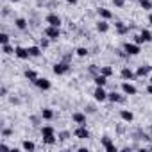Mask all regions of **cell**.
<instances>
[{"instance_id":"6da1fadb","label":"cell","mask_w":152,"mask_h":152,"mask_svg":"<svg viewBox=\"0 0 152 152\" xmlns=\"http://www.w3.org/2000/svg\"><path fill=\"white\" fill-rule=\"evenodd\" d=\"M41 136H43V143H47V145H54V143L57 141V138H56V129H54L52 125L41 127Z\"/></svg>"},{"instance_id":"7a4b0ae2","label":"cell","mask_w":152,"mask_h":152,"mask_svg":"<svg viewBox=\"0 0 152 152\" xmlns=\"http://www.w3.org/2000/svg\"><path fill=\"white\" fill-rule=\"evenodd\" d=\"M43 34H45L48 39H52V41H56V39L61 38V31H59V27H54V25H47L45 31H43Z\"/></svg>"},{"instance_id":"3957f363","label":"cell","mask_w":152,"mask_h":152,"mask_svg":"<svg viewBox=\"0 0 152 152\" xmlns=\"http://www.w3.org/2000/svg\"><path fill=\"white\" fill-rule=\"evenodd\" d=\"M52 72H54L56 75H64V73H68V72H70V63H66V61L56 63V64H54V68H52Z\"/></svg>"},{"instance_id":"277c9868","label":"cell","mask_w":152,"mask_h":152,"mask_svg":"<svg viewBox=\"0 0 152 152\" xmlns=\"http://www.w3.org/2000/svg\"><path fill=\"white\" fill-rule=\"evenodd\" d=\"M32 84H34L38 90H41V91H47V90H50V88H52V83H50L48 79H45V77H38Z\"/></svg>"},{"instance_id":"5b68a950","label":"cell","mask_w":152,"mask_h":152,"mask_svg":"<svg viewBox=\"0 0 152 152\" xmlns=\"http://www.w3.org/2000/svg\"><path fill=\"white\" fill-rule=\"evenodd\" d=\"M120 88H122V93H124V95H129V97H132V95H136V93H138L136 86H134L132 83H129V81H124Z\"/></svg>"},{"instance_id":"8992f818","label":"cell","mask_w":152,"mask_h":152,"mask_svg":"<svg viewBox=\"0 0 152 152\" xmlns=\"http://www.w3.org/2000/svg\"><path fill=\"white\" fill-rule=\"evenodd\" d=\"M124 50H125L129 56H138V54L141 52L140 45H138V43H134V41H132V43H129V41H127V43H124Z\"/></svg>"},{"instance_id":"52a82bcc","label":"cell","mask_w":152,"mask_h":152,"mask_svg":"<svg viewBox=\"0 0 152 152\" xmlns=\"http://www.w3.org/2000/svg\"><path fill=\"white\" fill-rule=\"evenodd\" d=\"M93 99H95L97 102H106V100H107V91L104 90V86H97V88H95Z\"/></svg>"},{"instance_id":"ba28073f","label":"cell","mask_w":152,"mask_h":152,"mask_svg":"<svg viewBox=\"0 0 152 152\" xmlns=\"http://www.w3.org/2000/svg\"><path fill=\"white\" fill-rule=\"evenodd\" d=\"M100 143H102V147H104L107 152H116V150H118V147L113 143V140H111L109 136H102V138H100Z\"/></svg>"},{"instance_id":"9c48e42d","label":"cell","mask_w":152,"mask_h":152,"mask_svg":"<svg viewBox=\"0 0 152 152\" xmlns=\"http://www.w3.org/2000/svg\"><path fill=\"white\" fill-rule=\"evenodd\" d=\"M73 136L77 140H88L90 138V131L86 129V125H79L77 129L73 131Z\"/></svg>"},{"instance_id":"30bf717a","label":"cell","mask_w":152,"mask_h":152,"mask_svg":"<svg viewBox=\"0 0 152 152\" xmlns=\"http://www.w3.org/2000/svg\"><path fill=\"white\" fill-rule=\"evenodd\" d=\"M45 22H47L48 25H54V27H61V23H63L61 16H59V15H56V13H50V15H47Z\"/></svg>"},{"instance_id":"8fae6325","label":"cell","mask_w":152,"mask_h":152,"mask_svg":"<svg viewBox=\"0 0 152 152\" xmlns=\"http://www.w3.org/2000/svg\"><path fill=\"white\" fill-rule=\"evenodd\" d=\"M107 100L113 102V104H124L125 102V95H122L118 91H111V93H107Z\"/></svg>"},{"instance_id":"7c38bea8","label":"cell","mask_w":152,"mask_h":152,"mask_svg":"<svg viewBox=\"0 0 152 152\" xmlns=\"http://www.w3.org/2000/svg\"><path fill=\"white\" fill-rule=\"evenodd\" d=\"M120 75H122L124 81H132V79H136V72H132L129 66H124V68L120 70Z\"/></svg>"},{"instance_id":"4fadbf2b","label":"cell","mask_w":152,"mask_h":152,"mask_svg":"<svg viewBox=\"0 0 152 152\" xmlns=\"http://www.w3.org/2000/svg\"><path fill=\"white\" fill-rule=\"evenodd\" d=\"M72 120H73V124H77V125H86V113L75 111V113L72 115Z\"/></svg>"},{"instance_id":"5bb4252c","label":"cell","mask_w":152,"mask_h":152,"mask_svg":"<svg viewBox=\"0 0 152 152\" xmlns=\"http://www.w3.org/2000/svg\"><path fill=\"white\" fill-rule=\"evenodd\" d=\"M129 25L127 23H124V22H115V31H116V34H120V36H125V34H129Z\"/></svg>"},{"instance_id":"9a60e30c","label":"cell","mask_w":152,"mask_h":152,"mask_svg":"<svg viewBox=\"0 0 152 152\" xmlns=\"http://www.w3.org/2000/svg\"><path fill=\"white\" fill-rule=\"evenodd\" d=\"M15 56H16L18 59H22V61H25V59H29V57H31V56H29V50H27V48H23V47H16Z\"/></svg>"},{"instance_id":"2e32d148","label":"cell","mask_w":152,"mask_h":152,"mask_svg":"<svg viewBox=\"0 0 152 152\" xmlns=\"http://www.w3.org/2000/svg\"><path fill=\"white\" fill-rule=\"evenodd\" d=\"M97 13H99V16H100L102 20H107V22H109V20L113 18V13H111L109 9H106V7H99Z\"/></svg>"},{"instance_id":"e0dca14e","label":"cell","mask_w":152,"mask_h":152,"mask_svg":"<svg viewBox=\"0 0 152 152\" xmlns=\"http://www.w3.org/2000/svg\"><path fill=\"white\" fill-rule=\"evenodd\" d=\"M120 118H122L124 122L131 124V122L134 120V115H132V111H129V109H122V111H120Z\"/></svg>"},{"instance_id":"ac0fdd59","label":"cell","mask_w":152,"mask_h":152,"mask_svg":"<svg viewBox=\"0 0 152 152\" xmlns=\"http://www.w3.org/2000/svg\"><path fill=\"white\" fill-rule=\"evenodd\" d=\"M148 72H152V68L147 66V64H145V66L141 64V66H138V70H136V77H147Z\"/></svg>"},{"instance_id":"d6986e66","label":"cell","mask_w":152,"mask_h":152,"mask_svg":"<svg viewBox=\"0 0 152 152\" xmlns=\"http://www.w3.org/2000/svg\"><path fill=\"white\" fill-rule=\"evenodd\" d=\"M107 79H109V77L99 73V75H95V77H93V83H95V86H106V84H107Z\"/></svg>"},{"instance_id":"ffe728a7","label":"cell","mask_w":152,"mask_h":152,"mask_svg":"<svg viewBox=\"0 0 152 152\" xmlns=\"http://www.w3.org/2000/svg\"><path fill=\"white\" fill-rule=\"evenodd\" d=\"M97 31H99L100 34H106V32L109 31V23H107V20H99V22H97Z\"/></svg>"},{"instance_id":"44dd1931","label":"cell","mask_w":152,"mask_h":152,"mask_svg":"<svg viewBox=\"0 0 152 152\" xmlns=\"http://www.w3.org/2000/svg\"><path fill=\"white\" fill-rule=\"evenodd\" d=\"M27 50H29V56H31V57H39L41 52H43V48L38 47V45H32V47H29Z\"/></svg>"},{"instance_id":"7402d4cb","label":"cell","mask_w":152,"mask_h":152,"mask_svg":"<svg viewBox=\"0 0 152 152\" xmlns=\"http://www.w3.org/2000/svg\"><path fill=\"white\" fill-rule=\"evenodd\" d=\"M27 25H29V23H27L25 18H16V20H15V27H16L18 31H25Z\"/></svg>"},{"instance_id":"603a6c76","label":"cell","mask_w":152,"mask_h":152,"mask_svg":"<svg viewBox=\"0 0 152 152\" xmlns=\"http://www.w3.org/2000/svg\"><path fill=\"white\" fill-rule=\"evenodd\" d=\"M22 148L27 150V152H32V150H36V145H34V141H31V140H23V141H22Z\"/></svg>"},{"instance_id":"cb8c5ba5","label":"cell","mask_w":152,"mask_h":152,"mask_svg":"<svg viewBox=\"0 0 152 152\" xmlns=\"http://www.w3.org/2000/svg\"><path fill=\"white\" fill-rule=\"evenodd\" d=\"M41 118H43V120H52V118H54V111H52L50 107L41 109Z\"/></svg>"},{"instance_id":"d4e9b609","label":"cell","mask_w":152,"mask_h":152,"mask_svg":"<svg viewBox=\"0 0 152 152\" xmlns=\"http://www.w3.org/2000/svg\"><path fill=\"white\" fill-rule=\"evenodd\" d=\"M140 36H141V39H143L145 43H150V41H152V32H150V31H147V29H141Z\"/></svg>"},{"instance_id":"484cf974","label":"cell","mask_w":152,"mask_h":152,"mask_svg":"<svg viewBox=\"0 0 152 152\" xmlns=\"http://www.w3.org/2000/svg\"><path fill=\"white\" fill-rule=\"evenodd\" d=\"M138 4L143 11H150L152 9V0H138Z\"/></svg>"},{"instance_id":"4316f807","label":"cell","mask_w":152,"mask_h":152,"mask_svg":"<svg viewBox=\"0 0 152 152\" xmlns=\"http://www.w3.org/2000/svg\"><path fill=\"white\" fill-rule=\"evenodd\" d=\"M23 75H25V79H29L31 83H34V81L38 79V73H36L34 70H25V72H23Z\"/></svg>"},{"instance_id":"83f0119b","label":"cell","mask_w":152,"mask_h":152,"mask_svg":"<svg viewBox=\"0 0 152 152\" xmlns=\"http://www.w3.org/2000/svg\"><path fill=\"white\" fill-rule=\"evenodd\" d=\"M100 73L106 75V77H111L115 73V70H113V66H100Z\"/></svg>"},{"instance_id":"f1b7e54d","label":"cell","mask_w":152,"mask_h":152,"mask_svg":"<svg viewBox=\"0 0 152 152\" xmlns=\"http://www.w3.org/2000/svg\"><path fill=\"white\" fill-rule=\"evenodd\" d=\"M15 50H16V47H11L9 43L2 45V52H4L6 56H11V54H15Z\"/></svg>"},{"instance_id":"f546056e","label":"cell","mask_w":152,"mask_h":152,"mask_svg":"<svg viewBox=\"0 0 152 152\" xmlns=\"http://www.w3.org/2000/svg\"><path fill=\"white\" fill-rule=\"evenodd\" d=\"M75 54H77L79 57H86V56L90 54V50H88L86 47H79V48H75Z\"/></svg>"},{"instance_id":"4dcf8cb0","label":"cell","mask_w":152,"mask_h":152,"mask_svg":"<svg viewBox=\"0 0 152 152\" xmlns=\"http://www.w3.org/2000/svg\"><path fill=\"white\" fill-rule=\"evenodd\" d=\"M9 43V34L7 32H0V45H6Z\"/></svg>"},{"instance_id":"1f68e13d","label":"cell","mask_w":152,"mask_h":152,"mask_svg":"<svg viewBox=\"0 0 152 152\" xmlns=\"http://www.w3.org/2000/svg\"><path fill=\"white\" fill-rule=\"evenodd\" d=\"M70 136H72V134H70L68 131H61V132H59V136H57V140H61V141H66Z\"/></svg>"},{"instance_id":"d6a6232c","label":"cell","mask_w":152,"mask_h":152,"mask_svg":"<svg viewBox=\"0 0 152 152\" xmlns=\"http://www.w3.org/2000/svg\"><path fill=\"white\" fill-rule=\"evenodd\" d=\"M90 73L93 75V77H95V75H99V73H100V66H97V64H91V66H90Z\"/></svg>"},{"instance_id":"836d02e7","label":"cell","mask_w":152,"mask_h":152,"mask_svg":"<svg viewBox=\"0 0 152 152\" xmlns=\"http://www.w3.org/2000/svg\"><path fill=\"white\" fill-rule=\"evenodd\" d=\"M50 41H52V39H48V38L45 36V38H41V39H39V47H41V48H47V47L50 45Z\"/></svg>"},{"instance_id":"e575fe53","label":"cell","mask_w":152,"mask_h":152,"mask_svg":"<svg viewBox=\"0 0 152 152\" xmlns=\"http://www.w3.org/2000/svg\"><path fill=\"white\" fill-rule=\"evenodd\" d=\"M113 4H115V7H118V9H122V7L125 6V0H113Z\"/></svg>"},{"instance_id":"d590c367","label":"cell","mask_w":152,"mask_h":152,"mask_svg":"<svg viewBox=\"0 0 152 152\" xmlns=\"http://www.w3.org/2000/svg\"><path fill=\"white\" fill-rule=\"evenodd\" d=\"M11 134H13V131H11L9 127H6V129H2V136H4V138H9Z\"/></svg>"},{"instance_id":"8d00e7d4","label":"cell","mask_w":152,"mask_h":152,"mask_svg":"<svg viewBox=\"0 0 152 152\" xmlns=\"http://www.w3.org/2000/svg\"><path fill=\"white\" fill-rule=\"evenodd\" d=\"M132 38H134V43H138V45H141V43H145V41L141 39V36H140V34H136V36H132Z\"/></svg>"},{"instance_id":"74e56055","label":"cell","mask_w":152,"mask_h":152,"mask_svg":"<svg viewBox=\"0 0 152 152\" xmlns=\"http://www.w3.org/2000/svg\"><path fill=\"white\" fill-rule=\"evenodd\" d=\"M95 111H97V109H95V106H86V113H88V115H93Z\"/></svg>"},{"instance_id":"f35d334b","label":"cell","mask_w":152,"mask_h":152,"mask_svg":"<svg viewBox=\"0 0 152 152\" xmlns=\"http://www.w3.org/2000/svg\"><path fill=\"white\" fill-rule=\"evenodd\" d=\"M0 95H2V97H6V95H7V88H6V86L0 88Z\"/></svg>"},{"instance_id":"ab89813d","label":"cell","mask_w":152,"mask_h":152,"mask_svg":"<svg viewBox=\"0 0 152 152\" xmlns=\"http://www.w3.org/2000/svg\"><path fill=\"white\" fill-rule=\"evenodd\" d=\"M70 59H72V52H70V54H66V56L63 57V61H66V63H70Z\"/></svg>"},{"instance_id":"60d3db41","label":"cell","mask_w":152,"mask_h":152,"mask_svg":"<svg viewBox=\"0 0 152 152\" xmlns=\"http://www.w3.org/2000/svg\"><path fill=\"white\" fill-rule=\"evenodd\" d=\"M147 93H148V95H152V84H148V86H147Z\"/></svg>"},{"instance_id":"b9f144b4","label":"cell","mask_w":152,"mask_h":152,"mask_svg":"<svg viewBox=\"0 0 152 152\" xmlns=\"http://www.w3.org/2000/svg\"><path fill=\"white\" fill-rule=\"evenodd\" d=\"M66 2H68V4H72V6H75V4L79 2V0H66Z\"/></svg>"},{"instance_id":"7bdbcfd3","label":"cell","mask_w":152,"mask_h":152,"mask_svg":"<svg viewBox=\"0 0 152 152\" xmlns=\"http://www.w3.org/2000/svg\"><path fill=\"white\" fill-rule=\"evenodd\" d=\"M148 23H150V25H152V13H150V15H148Z\"/></svg>"},{"instance_id":"ee69618b","label":"cell","mask_w":152,"mask_h":152,"mask_svg":"<svg viewBox=\"0 0 152 152\" xmlns=\"http://www.w3.org/2000/svg\"><path fill=\"white\" fill-rule=\"evenodd\" d=\"M148 84H152V75H150V77H148Z\"/></svg>"},{"instance_id":"f6af8a7d","label":"cell","mask_w":152,"mask_h":152,"mask_svg":"<svg viewBox=\"0 0 152 152\" xmlns=\"http://www.w3.org/2000/svg\"><path fill=\"white\" fill-rule=\"evenodd\" d=\"M11 2H13V4H16V2H20V0H11Z\"/></svg>"},{"instance_id":"bcb514c9","label":"cell","mask_w":152,"mask_h":152,"mask_svg":"<svg viewBox=\"0 0 152 152\" xmlns=\"http://www.w3.org/2000/svg\"><path fill=\"white\" fill-rule=\"evenodd\" d=\"M150 148H152V145H150Z\"/></svg>"}]
</instances>
